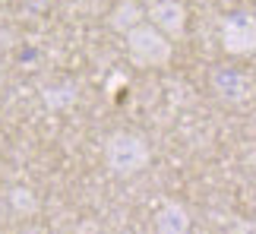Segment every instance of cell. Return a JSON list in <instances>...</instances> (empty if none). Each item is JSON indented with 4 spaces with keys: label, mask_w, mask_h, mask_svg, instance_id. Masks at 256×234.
<instances>
[{
    "label": "cell",
    "mask_w": 256,
    "mask_h": 234,
    "mask_svg": "<svg viewBox=\"0 0 256 234\" xmlns=\"http://www.w3.org/2000/svg\"><path fill=\"white\" fill-rule=\"evenodd\" d=\"M0 92H4V73H0Z\"/></svg>",
    "instance_id": "cell-11"
},
{
    "label": "cell",
    "mask_w": 256,
    "mask_h": 234,
    "mask_svg": "<svg viewBox=\"0 0 256 234\" xmlns=\"http://www.w3.org/2000/svg\"><path fill=\"white\" fill-rule=\"evenodd\" d=\"M234 234H256V225H253V222H244V225L234 228Z\"/></svg>",
    "instance_id": "cell-10"
},
{
    "label": "cell",
    "mask_w": 256,
    "mask_h": 234,
    "mask_svg": "<svg viewBox=\"0 0 256 234\" xmlns=\"http://www.w3.org/2000/svg\"><path fill=\"white\" fill-rule=\"evenodd\" d=\"M126 51L140 66H164L171 60V38L162 35L152 22H140L126 32Z\"/></svg>",
    "instance_id": "cell-1"
},
{
    "label": "cell",
    "mask_w": 256,
    "mask_h": 234,
    "mask_svg": "<svg viewBox=\"0 0 256 234\" xmlns=\"http://www.w3.org/2000/svg\"><path fill=\"white\" fill-rule=\"evenodd\" d=\"M104 162L117 178H130L149 164V146L136 133H114L104 146Z\"/></svg>",
    "instance_id": "cell-2"
},
{
    "label": "cell",
    "mask_w": 256,
    "mask_h": 234,
    "mask_svg": "<svg viewBox=\"0 0 256 234\" xmlns=\"http://www.w3.org/2000/svg\"><path fill=\"white\" fill-rule=\"evenodd\" d=\"M155 231L158 234H186L190 231V212L180 202H168L155 212Z\"/></svg>",
    "instance_id": "cell-6"
},
{
    "label": "cell",
    "mask_w": 256,
    "mask_h": 234,
    "mask_svg": "<svg viewBox=\"0 0 256 234\" xmlns=\"http://www.w3.org/2000/svg\"><path fill=\"white\" fill-rule=\"evenodd\" d=\"M42 102L48 104L51 111H64L76 102V86L73 82H57V86H48L42 92Z\"/></svg>",
    "instance_id": "cell-8"
},
{
    "label": "cell",
    "mask_w": 256,
    "mask_h": 234,
    "mask_svg": "<svg viewBox=\"0 0 256 234\" xmlns=\"http://www.w3.org/2000/svg\"><path fill=\"white\" fill-rule=\"evenodd\" d=\"M10 206H13L16 212H22V216H28V212H35V196H32V190H26V187H16V190H10Z\"/></svg>",
    "instance_id": "cell-9"
},
{
    "label": "cell",
    "mask_w": 256,
    "mask_h": 234,
    "mask_svg": "<svg viewBox=\"0 0 256 234\" xmlns=\"http://www.w3.org/2000/svg\"><path fill=\"white\" fill-rule=\"evenodd\" d=\"M108 22H111V28H117V32L126 35L133 26L142 22V6L136 4V0H120V4L111 10V19H108Z\"/></svg>",
    "instance_id": "cell-7"
},
{
    "label": "cell",
    "mask_w": 256,
    "mask_h": 234,
    "mask_svg": "<svg viewBox=\"0 0 256 234\" xmlns=\"http://www.w3.org/2000/svg\"><path fill=\"white\" fill-rule=\"evenodd\" d=\"M222 48L234 57L256 54V16L253 13H231L222 22Z\"/></svg>",
    "instance_id": "cell-3"
},
{
    "label": "cell",
    "mask_w": 256,
    "mask_h": 234,
    "mask_svg": "<svg viewBox=\"0 0 256 234\" xmlns=\"http://www.w3.org/2000/svg\"><path fill=\"white\" fill-rule=\"evenodd\" d=\"M146 19H149L162 35L177 38V35H184V28H186V6L180 0H152L149 10H146Z\"/></svg>",
    "instance_id": "cell-4"
},
{
    "label": "cell",
    "mask_w": 256,
    "mask_h": 234,
    "mask_svg": "<svg viewBox=\"0 0 256 234\" xmlns=\"http://www.w3.org/2000/svg\"><path fill=\"white\" fill-rule=\"evenodd\" d=\"M212 89L222 102L238 104L250 95V80L240 70H234V66H218V70L212 73Z\"/></svg>",
    "instance_id": "cell-5"
}]
</instances>
